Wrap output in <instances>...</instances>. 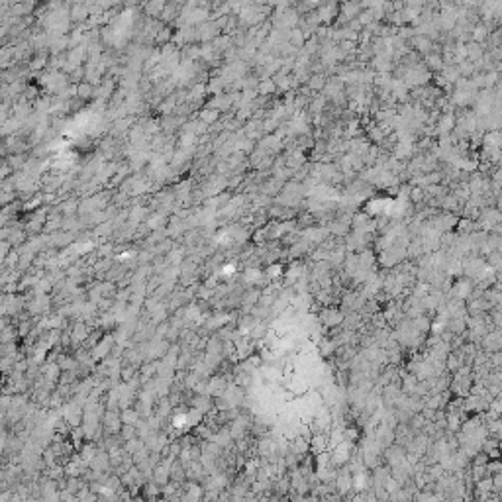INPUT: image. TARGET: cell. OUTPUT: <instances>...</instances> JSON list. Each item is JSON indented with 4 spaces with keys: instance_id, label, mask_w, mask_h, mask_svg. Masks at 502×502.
<instances>
[{
    "instance_id": "obj_1",
    "label": "cell",
    "mask_w": 502,
    "mask_h": 502,
    "mask_svg": "<svg viewBox=\"0 0 502 502\" xmlns=\"http://www.w3.org/2000/svg\"><path fill=\"white\" fill-rule=\"evenodd\" d=\"M334 484H335V490L337 494H341L343 498L353 490V475L347 467H341L339 471H335V479H334Z\"/></svg>"
},
{
    "instance_id": "obj_2",
    "label": "cell",
    "mask_w": 502,
    "mask_h": 502,
    "mask_svg": "<svg viewBox=\"0 0 502 502\" xmlns=\"http://www.w3.org/2000/svg\"><path fill=\"white\" fill-rule=\"evenodd\" d=\"M190 404H192V408H196V410L202 412V414H208V412L214 410V398L208 396V394H196V396L190 400Z\"/></svg>"
},
{
    "instance_id": "obj_3",
    "label": "cell",
    "mask_w": 502,
    "mask_h": 502,
    "mask_svg": "<svg viewBox=\"0 0 502 502\" xmlns=\"http://www.w3.org/2000/svg\"><path fill=\"white\" fill-rule=\"evenodd\" d=\"M406 457H408V453H406L402 447H398V446H394V447H389V449H387V461H389V465H390V467L404 465V463H406Z\"/></svg>"
},
{
    "instance_id": "obj_4",
    "label": "cell",
    "mask_w": 502,
    "mask_h": 502,
    "mask_svg": "<svg viewBox=\"0 0 502 502\" xmlns=\"http://www.w3.org/2000/svg\"><path fill=\"white\" fill-rule=\"evenodd\" d=\"M198 120H202L208 126H216L220 122V112L218 110H212V108H202L198 114Z\"/></svg>"
},
{
    "instance_id": "obj_5",
    "label": "cell",
    "mask_w": 502,
    "mask_h": 502,
    "mask_svg": "<svg viewBox=\"0 0 502 502\" xmlns=\"http://www.w3.org/2000/svg\"><path fill=\"white\" fill-rule=\"evenodd\" d=\"M120 416H122V424H126V426H137L143 420L135 408H126L120 412Z\"/></svg>"
},
{
    "instance_id": "obj_6",
    "label": "cell",
    "mask_w": 502,
    "mask_h": 502,
    "mask_svg": "<svg viewBox=\"0 0 502 502\" xmlns=\"http://www.w3.org/2000/svg\"><path fill=\"white\" fill-rule=\"evenodd\" d=\"M69 16H71V20H79V22H83V20H87L91 14H89V6L87 4H73L71 6V12H69Z\"/></svg>"
},
{
    "instance_id": "obj_7",
    "label": "cell",
    "mask_w": 502,
    "mask_h": 502,
    "mask_svg": "<svg viewBox=\"0 0 502 502\" xmlns=\"http://www.w3.org/2000/svg\"><path fill=\"white\" fill-rule=\"evenodd\" d=\"M165 2H148V4H143V12H146V16H149V18H155V16H161L163 14V10H165Z\"/></svg>"
},
{
    "instance_id": "obj_8",
    "label": "cell",
    "mask_w": 502,
    "mask_h": 502,
    "mask_svg": "<svg viewBox=\"0 0 502 502\" xmlns=\"http://www.w3.org/2000/svg\"><path fill=\"white\" fill-rule=\"evenodd\" d=\"M91 96H96V94H94V87H93L91 83L83 81L81 85H77V98H81V100H89Z\"/></svg>"
},
{
    "instance_id": "obj_9",
    "label": "cell",
    "mask_w": 502,
    "mask_h": 502,
    "mask_svg": "<svg viewBox=\"0 0 502 502\" xmlns=\"http://www.w3.org/2000/svg\"><path fill=\"white\" fill-rule=\"evenodd\" d=\"M322 320H324L326 326H335V324H339L343 320V314L337 312V310H324L322 312Z\"/></svg>"
},
{
    "instance_id": "obj_10",
    "label": "cell",
    "mask_w": 502,
    "mask_h": 502,
    "mask_svg": "<svg viewBox=\"0 0 502 502\" xmlns=\"http://www.w3.org/2000/svg\"><path fill=\"white\" fill-rule=\"evenodd\" d=\"M228 320H230V316H228V314H222V316H220V314H216V316H212V318L206 322V328H208V330H218V328L222 330V326H224Z\"/></svg>"
},
{
    "instance_id": "obj_11",
    "label": "cell",
    "mask_w": 502,
    "mask_h": 502,
    "mask_svg": "<svg viewBox=\"0 0 502 502\" xmlns=\"http://www.w3.org/2000/svg\"><path fill=\"white\" fill-rule=\"evenodd\" d=\"M275 91H277V85H275V81H273V79H263V81L257 85V93H259V94H263V96L273 94Z\"/></svg>"
},
{
    "instance_id": "obj_12",
    "label": "cell",
    "mask_w": 502,
    "mask_h": 502,
    "mask_svg": "<svg viewBox=\"0 0 502 502\" xmlns=\"http://www.w3.org/2000/svg\"><path fill=\"white\" fill-rule=\"evenodd\" d=\"M173 37H175V34L171 32V28H169V26H165V28L159 32V36H157L155 43H157V45H167V43H171V41H173Z\"/></svg>"
},
{
    "instance_id": "obj_13",
    "label": "cell",
    "mask_w": 502,
    "mask_h": 502,
    "mask_svg": "<svg viewBox=\"0 0 502 502\" xmlns=\"http://www.w3.org/2000/svg\"><path fill=\"white\" fill-rule=\"evenodd\" d=\"M45 63H47V55H45V53H37V55L30 61V71H39V69L45 67Z\"/></svg>"
},
{
    "instance_id": "obj_14",
    "label": "cell",
    "mask_w": 502,
    "mask_h": 502,
    "mask_svg": "<svg viewBox=\"0 0 502 502\" xmlns=\"http://www.w3.org/2000/svg\"><path fill=\"white\" fill-rule=\"evenodd\" d=\"M120 436H122V440L124 442H128V440H133V438H137V428L135 426H122V429H120Z\"/></svg>"
},
{
    "instance_id": "obj_15",
    "label": "cell",
    "mask_w": 502,
    "mask_h": 502,
    "mask_svg": "<svg viewBox=\"0 0 502 502\" xmlns=\"http://www.w3.org/2000/svg\"><path fill=\"white\" fill-rule=\"evenodd\" d=\"M30 326H32L30 322H22V324H20V335H26L28 330H30Z\"/></svg>"
},
{
    "instance_id": "obj_16",
    "label": "cell",
    "mask_w": 502,
    "mask_h": 502,
    "mask_svg": "<svg viewBox=\"0 0 502 502\" xmlns=\"http://www.w3.org/2000/svg\"><path fill=\"white\" fill-rule=\"evenodd\" d=\"M148 502H169L167 498H151V500H148Z\"/></svg>"
},
{
    "instance_id": "obj_17",
    "label": "cell",
    "mask_w": 502,
    "mask_h": 502,
    "mask_svg": "<svg viewBox=\"0 0 502 502\" xmlns=\"http://www.w3.org/2000/svg\"><path fill=\"white\" fill-rule=\"evenodd\" d=\"M498 500H500V502H502V490H500V492H498Z\"/></svg>"
}]
</instances>
